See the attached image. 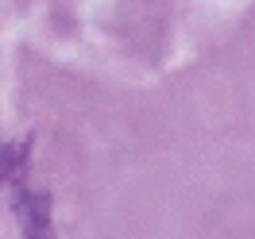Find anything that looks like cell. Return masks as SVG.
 I'll use <instances>...</instances> for the list:
<instances>
[{"instance_id": "1", "label": "cell", "mask_w": 255, "mask_h": 239, "mask_svg": "<svg viewBox=\"0 0 255 239\" xmlns=\"http://www.w3.org/2000/svg\"><path fill=\"white\" fill-rule=\"evenodd\" d=\"M19 224H23V232L27 239H54V228H50V205L47 197H35V193H23L19 197Z\"/></svg>"}, {"instance_id": "2", "label": "cell", "mask_w": 255, "mask_h": 239, "mask_svg": "<svg viewBox=\"0 0 255 239\" xmlns=\"http://www.w3.org/2000/svg\"><path fill=\"white\" fill-rule=\"evenodd\" d=\"M12 170V159H8V151H0V177Z\"/></svg>"}]
</instances>
